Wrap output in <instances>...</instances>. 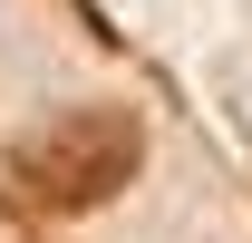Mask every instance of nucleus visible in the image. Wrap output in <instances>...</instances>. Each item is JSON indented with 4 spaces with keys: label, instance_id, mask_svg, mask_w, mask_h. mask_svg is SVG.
<instances>
[{
    "label": "nucleus",
    "instance_id": "1",
    "mask_svg": "<svg viewBox=\"0 0 252 243\" xmlns=\"http://www.w3.org/2000/svg\"><path fill=\"white\" fill-rule=\"evenodd\" d=\"M136 146H146V136H136L126 107H78V117L20 136L10 185H20L30 214H88V204H107V195L136 175Z\"/></svg>",
    "mask_w": 252,
    "mask_h": 243
}]
</instances>
